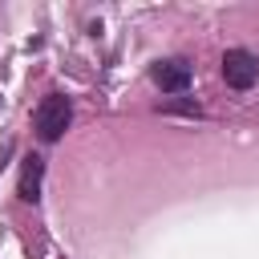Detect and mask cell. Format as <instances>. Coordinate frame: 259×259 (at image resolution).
<instances>
[{"instance_id": "cell-1", "label": "cell", "mask_w": 259, "mask_h": 259, "mask_svg": "<svg viewBox=\"0 0 259 259\" xmlns=\"http://www.w3.org/2000/svg\"><path fill=\"white\" fill-rule=\"evenodd\" d=\"M69 121H73V101H69L65 93H49V97H40V105L32 109V130H36L40 142H57V138L69 130Z\"/></svg>"}, {"instance_id": "cell-2", "label": "cell", "mask_w": 259, "mask_h": 259, "mask_svg": "<svg viewBox=\"0 0 259 259\" xmlns=\"http://www.w3.org/2000/svg\"><path fill=\"white\" fill-rule=\"evenodd\" d=\"M223 81L231 85V89H251L255 81H259V57L255 53H247V49H227L223 53Z\"/></svg>"}, {"instance_id": "cell-3", "label": "cell", "mask_w": 259, "mask_h": 259, "mask_svg": "<svg viewBox=\"0 0 259 259\" xmlns=\"http://www.w3.org/2000/svg\"><path fill=\"white\" fill-rule=\"evenodd\" d=\"M150 81H154L158 89H166V93H182V89L194 81V65H190L186 57H166V61H154Z\"/></svg>"}, {"instance_id": "cell-4", "label": "cell", "mask_w": 259, "mask_h": 259, "mask_svg": "<svg viewBox=\"0 0 259 259\" xmlns=\"http://www.w3.org/2000/svg\"><path fill=\"white\" fill-rule=\"evenodd\" d=\"M40 178H45V158L40 154H28L20 162V182H16V194L24 202H36L40 198Z\"/></svg>"}]
</instances>
